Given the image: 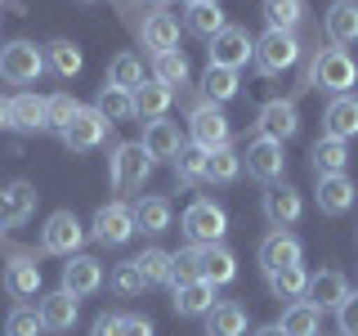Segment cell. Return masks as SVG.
Returning <instances> with one entry per match:
<instances>
[{"label":"cell","mask_w":358,"mask_h":336,"mask_svg":"<svg viewBox=\"0 0 358 336\" xmlns=\"http://www.w3.org/2000/svg\"><path fill=\"white\" fill-rule=\"evenodd\" d=\"M358 81V63L350 59V50L341 45H327V50H313L309 59V72H305V85L309 90H327V94H350V85Z\"/></svg>","instance_id":"cell-1"},{"label":"cell","mask_w":358,"mask_h":336,"mask_svg":"<svg viewBox=\"0 0 358 336\" xmlns=\"http://www.w3.org/2000/svg\"><path fill=\"white\" fill-rule=\"evenodd\" d=\"M45 72V50L36 41H9L0 45V76L9 85H31Z\"/></svg>","instance_id":"cell-2"},{"label":"cell","mask_w":358,"mask_h":336,"mask_svg":"<svg viewBox=\"0 0 358 336\" xmlns=\"http://www.w3.org/2000/svg\"><path fill=\"white\" fill-rule=\"evenodd\" d=\"M188 139H193V148H201V153H215V148H229L233 126H229V117L206 99V104H197L193 117H188Z\"/></svg>","instance_id":"cell-3"},{"label":"cell","mask_w":358,"mask_h":336,"mask_svg":"<svg viewBox=\"0 0 358 336\" xmlns=\"http://www.w3.org/2000/svg\"><path fill=\"white\" fill-rule=\"evenodd\" d=\"M134 233H139V224H134V206H126V202H108V206L94 211L90 238L99 246H126Z\"/></svg>","instance_id":"cell-4"},{"label":"cell","mask_w":358,"mask_h":336,"mask_svg":"<svg viewBox=\"0 0 358 336\" xmlns=\"http://www.w3.org/2000/svg\"><path fill=\"white\" fill-rule=\"evenodd\" d=\"M184 233H188V242H197V246L224 242V233H229V216H224L220 202L197 197V202H188V211H184Z\"/></svg>","instance_id":"cell-5"},{"label":"cell","mask_w":358,"mask_h":336,"mask_svg":"<svg viewBox=\"0 0 358 336\" xmlns=\"http://www.w3.org/2000/svg\"><path fill=\"white\" fill-rule=\"evenodd\" d=\"M148 175H152V157L143 153V144H117V148H112V188H117V193L143 188Z\"/></svg>","instance_id":"cell-6"},{"label":"cell","mask_w":358,"mask_h":336,"mask_svg":"<svg viewBox=\"0 0 358 336\" xmlns=\"http://www.w3.org/2000/svg\"><path fill=\"white\" fill-rule=\"evenodd\" d=\"M300 59V41H296V31H278V27H268L260 41H255V67H260L264 76H278V72H287L291 63Z\"/></svg>","instance_id":"cell-7"},{"label":"cell","mask_w":358,"mask_h":336,"mask_svg":"<svg viewBox=\"0 0 358 336\" xmlns=\"http://www.w3.org/2000/svg\"><path fill=\"white\" fill-rule=\"evenodd\" d=\"M242 166L251 171V179H260V184H278L282 171H287V153H282V144H278V139L255 134V139L246 144V153H242Z\"/></svg>","instance_id":"cell-8"},{"label":"cell","mask_w":358,"mask_h":336,"mask_svg":"<svg viewBox=\"0 0 358 336\" xmlns=\"http://www.w3.org/2000/svg\"><path fill=\"white\" fill-rule=\"evenodd\" d=\"M81 242H85V229H81V220H76L72 211H54V216L45 220L41 251H50V255H76V251H81Z\"/></svg>","instance_id":"cell-9"},{"label":"cell","mask_w":358,"mask_h":336,"mask_svg":"<svg viewBox=\"0 0 358 336\" xmlns=\"http://www.w3.org/2000/svg\"><path fill=\"white\" fill-rule=\"evenodd\" d=\"M108 130H112V121H108L99 108H81V112H76V117L59 130V139H63L72 153H90V148H99V144H103Z\"/></svg>","instance_id":"cell-10"},{"label":"cell","mask_w":358,"mask_h":336,"mask_svg":"<svg viewBox=\"0 0 358 336\" xmlns=\"http://www.w3.org/2000/svg\"><path fill=\"white\" fill-rule=\"evenodd\" d=\"M255 59V41H251V31H242V27H224L220 36H210V63L215 67H233L238 72L242 63H251Z\"/></svg>","instance_id":"cell-11"},{"label":"cell","mask_w":358,"mask_h":336,"mask_svg":"<svg viewBox=\"0 0 358 336\" xmlns=\"http://www.w3.org/2000/svg\"><path fill=\"white\" fill-rule=\"evenodd\" d=\"M255 126H260L264 139H278L287 144L291 134L300 130V108L291 104V99H268V104L260 108V117H255Z\"/></svg>","instance_id":"cell-12"},{"label":"cell","mask_w":358,"mask_h":336,"mask_svg":"<svg viewBox=\"0 0 358 336\" xmlns=\"http://www.w3.org/2000/svg\"><path fill=\"white\" fill-rule=\"evenodd\" d=\"M350 296V283H345V274L341 269H322V274H309V291H305V300L318 314H327V309H341V300Z\"/></svg>","instance_id":"cell-13"},{"label":"cell","mask_w":358,"mask_h":336,"mask_svg":"<svg viewBox=\"0 0 358 336\" xmlns=\"http://www.w3.org/2000/svg\"><path fill=\"white\" fill-rule=\"evenodd\" d=\"M99 287H103V265H99L94 255H67L63 291H72V296H94Z\"/></svg>","instance_id":"cell-14"},{"label":"cell","mask_w":358,"mask_h":336,"mask_svg":"<svg viewBox=\"0 0 358 336\" xmlns=\"http://www.w3.org/2000/svg\"><path fill=\"white\" fill-rule=\"evenodd\" d=\"M322 31L331 45H354L358 41V0H331L327 14H322Z\"/></svg>","instance_id":"cell-15"},{"label":"cell","mask_w":358,"mask_h":336,"mask_svg":"<svg viewBox=\"0 0 358 336\" xmlns=\"http://www.w3.org/2000/svg\"><path fill=\"white\" fill-rule=\"evenodd\" d=\"M322 134L327 139H345V144L358 134V99L354 94H336L327 104V112H322Z\"/></svg>","instance_id":"cell-16"},{"label":"cell","mask_w":358,"mask_h":336,"mask_svg":"<svg viewBox=\"0 0 358 336\" xmlns=\"http://www.w3.org/2000/svg\"><path fill=\"white\" fill-rule=\"evenodd\" d=\"M300 255H305V246H300V238H291L287 229H273L260 242V269H264V274L287 269V265H300Z\"/></svg>","instance_id":"cell-17"},{"label":"cell","mask_w":358,"mask_h":336,"mask_svg":"<svg viewBox=\"0 0 358 336\" xmlns=\"http://www.w3.org/2000/svg\"><path fill=\"white\" fill-rule=\"evenodd\" d=\"M300 211H305V202H300V193L291 184H268V193H264V220L273 224V229L296 224Z\"/></svg>","instance_id":"cell-18"},{"label":"cell","mask_w":358,"mask_h":336,"mask_svg":"<svg viewBox=\"0 0 358 336\" xmlns=\"http://www.w3.org/2000/svg\"><path fill=\"white\" fill-rule=\"evenodd\" d=\"M210 309H215V283L193 278V283L175 287V314H184V318H206Z\"/></svg>","instance_id":"cell-19"},{"label":"cell","mask_w":358,"mask_h":336,"mask_svg":"<svg viewBox=\"0 0 358 336\" xmlns=\"http://www.w3.org/2000/svg\"><path fill=\"white\" fill-rule=\"evenodd\" d=\"M197 260H201V278H206V283H215V287H224V283H233V278H238V255H233L224 242L197 246Z\"/></svg>","instance_id":"cell-20"},{"label":"cell","mask_w":358,"mask_h":336,"mask_svg":"<svg viewBox=\"0 0 358 336\" xmlns=\"http://www.w3.org/2000/svg\"><path fill=\"white\" fill-rule=\"evenodd\" d=\"M143 153L152 157V162H175L179 157V148H184V139H179V126L175 121H148V130H143Z\"/></svg>","instance_id":"cell-21"},{"label":"cell","mask_w":358,"mask_h":336,"mask_svg":"<svg viewBox=\"0 0 358 336\" xmlns=\"http://www.w3.org/2000/svg\"><path fill=\"white\" fill-rule=\"evenodd\" d=\"M354 179L350 175H318V211L322 216H345L354 206Z\"/></svg>","instance_id":"cell-22"},{"label":"cell","mask_w":358,"mask_h":336,"mask_svg":"<svg viewBox=\"0 0 358 336\" xmlns=\"http://www.w3.org/2000/svg\"><path fill=\"white\" fill-rule=\"evenodd\" d=\"M41 323H45V332H72V323H76V296L72 291H50V296H41Z\"/></svg>","instance_id":"cell-23"},{"label":"cell","mask_w":358,"mask_h":336,"mask_svg":"<svg viewBox=\"0 0 358 336\" xmlns=\"http://www.w3.org/2000/svg\"><path fill=\"white\" fill-rule=\"evenodd\" d=\"M143 50H152V59L179 50V22L166 14V9H157V14L143 18Z\"/></svg>","instance_id":"cell-24"},{"label":"cell","mask_w":358,"mask_h":336,"mask_svg":"<svg viewBox=\"0 0 358 336\" xmlns=\"http://www.w3.org/2000/svg\"><path fill=\"white\" fill-rule=\"evenodd\" d=\"M171 104H175V90H166L162 81H152V76L134 90V112H139L143 121H162L166 112H171Z\"/></svg>","instance_id":"cell-25"},{"label":"cell","mask_w":358,"mask_h":336,"mask_svg":"<svg viewBox=\"0 0 358 336\" xmlns=\"http://www.w3.org/2000/svg\"><path fill=\"white\" fill-rule=\"evenodd\" d=\"M5 287H9V296H18V300L36 296L41 291V265L31 260V255H14L9 269H5Z\"/></svg>","instance_id":"cell-26"},{"label":"cell","mask_w":358,"mask_h":336,"mask_svg":"<svg viewBox=\"0 0 358 336\" xmlns=\"http://www.w3.org/2000/svg\"><path fill=\"white\" fill-rule=\"evenodd\" d=\"M309 157H313V175H345L350 171V148H345V139H327V134H322Z\"/></svg>","instance_id":"cell-27"},{"label":"cell","mask_w":358,"mask_h":336,"mask_svg":"<svg viewBox=\"0 0 358 336\" xmlns=\"http://www.w3.org/2000/svg\"><path fill=\"white\" fill-rule=\"evenodd\" d=\"M206 336H246V309L238 300H220L206 314Z\"/></svg>","instance_id":"cell-28"},{"label":"cell","mask_w":358,"mask_h":336,"mask_svg":"<svg viewBox=\"0 0 358 336\" xmlns=\"http://www.w3.org/2000/svg\"><path fill=\"white\" fill-rule=\"evenodd\" d=\"M5 193V229H14V224H22L36 211V188L27 184V179H14L9 188H0Z\"/></svg>","instance_id":"cell-29"},{"label":"cell","mask_w":358,"mask_h":336,"mask_svg":"<svg viewBox=\"0 0 358 336\" xmlns=\"http://www.w3.org/2000/svg\"><path fill=\"white\" fill-rule=\"evenodd\" d=\"M268 291H273L278 300H305V291H309V269H305V265L273 269V274H268Z\"/></svg>","instance_id":"cell-30"},{"label":"cell","mask_w":358,"mask_h":336,"mask_svg":"<svg viewBox=\"0 0 358 336\" xmlns=\"http://www.w3.org/2000/svg\"><path fill=\"white\" fill-rule=\"evenodd\" d=\"M143 81H148V76H143V59L139 54H130V50H121L117 59L108 63V85H117V90H139Z\"/></svg>","instance_id":"cell-31"},{"label":"cell","mask_w":358,"mask_h":336,"mask_svg":"<svg viewBox=\"0 0 358 336\" xmlns=\"http://www.w3.org/2000/svg\"><path fill=\"white\" fill-rule=\"evenodd\" d=\"M9 126L14 130H45V99L41 94H14L9 99Z\"/></svg>","instance_id":"cell-32"},{"label":"cell","mask_w":358,"mask_h":336,"mask_svg":"<svg viewBox=\"0 0 358 336\" xmlns=\"http://www.w3.org/2000/svg\"><path fill=\"white\" fill-rule=\"evenodd\" d=\"M171 220H175V211H171L166 197H139L134 202V224H139L143 233H166Z\"/></svg>","instance_id":"cell-33"},{"label":"cell","mask_w":358,"mask_h":336,"mask_svg":"<svg viewBox=\"0 0 358 336\" xmlns=\"http://www.w3.org/2000/svg\"><path fill=\"white\" fill-rule=\"evenodd\" d=\"M238 72L233 67H215L210 63L206 72H201V94L210 99V104H229V99H238Z\"/></svg>","instance_id":"cell-34"},{"label":"cell","mask_w":358,"mask_h":336,"mask_svg":"<svg viewBox=\"0 0 358 336\" xmlns=\"http://www.w3.org/2000/svg\"><path fill=\"white\" fill-rule=\"evenodd\" d=\"M94 108L103 112L112 126H121V121H134V117H139V112H134V94H130V90H117V85H103V90H99Z\"/></svg>","instance_id":"cell-35"},{"label":"cell","mask_w":358,"mask_h":336,"mask_svg":"<svg viewBox=\"0 0 358 336\" xmlns=\"http://www.w3.org/2000/svg\"><path fill=\"white\" fill-rule=\"evenodd\" d=\"M134 265H139V274H143V283H148V287L171 283V274H175V251H166V246H148L143 255H134Z\"/></svg>","instance_id":"cell-36"},{"label":"cell","mask_w":358,"mask_h":336,"mask_svg":"<svg viewBox=\"0 0 358 336\" xmlns=\"http://www.w3.org/2000/svg\"><path fill=\"white\" fill-rule=\"evenodd\" d=\"M238 175H242V157L233 153V144L206 153V175H201V184H233Z\"/></svg>","instance_id":"cell-37"},{"label":"cell","mask_w":358,"mask_h":336,"mask_svg":"<svg viewBox=\"0 0 358 336\" xmlns=\"http://www.w3.org/2000/svg\"><path fill=\"white\" fill-rule=\"evenodd\" d=\"M264 18L278 31H300V22L309 18L305 0H264Z\"/></svg>","instance_id":"cell-38"},{"label":"cell","mask_w":358,"mask_h":336,"mask_svg":"<svg viewBox=\"0 0 358 336\" xmlns=\"http://www.w3.org/2000/svg\"><path fill=\"white\" fill-rule=\"evenodd\" d=\"M318 323H322V314L313 309L309 300H296V305H287V314L278 318V328L287 336H318Z\"/></svg>","instance_id":"cell-39"},{"label":"cell","mask_w":358,"mask_h":336,"mask_svg":"<svg viewBox=\"0 0 358 336\" xmlns=\"http://www.w3.org/2000/svg\"><path fill=\"white\" fill-rule=\"evenodd\" d=\"M152 81H162L166 90H184L188 85V59L179 50H171V54H157L152 59Z\"/></svg>","instance_id":"cell-40"},{"label":"cell","mask_w":358,"mask_h":336,"mask_svg":"<svg viewBox=\"0 0 358 336\" xmlns=\"http://www.w3.org/2000/svg\"><path fill=\"white\" fill-rule=\"evenodd\" d=\"M184 22H188V31H193V36H201V41L220 36V31L229 27V22H224V9H220V5H193Z\"/></svg>","instance_id":"cell-41"},{"label":"cell","mask_w":358,"mask_h":336,"mask_svg":"<svg viewBox=\"0 0 358 336\" xmlns=\"http://www.w3.org/2000/svg\"><path fill=\"white\" fill-rule=\"evenodd\" d=\"M45 59H50V67L59 76H76L85 67V59H81V50H76L72 41H54V45H45Z\"/></svg>","instance_id":"cell-42"},{"label":"cell","mask_w":358,"mask_h":336,"mask_svg":"<svg viewBox=\"0 0 358 336\" xmlns=\"http://www.w3.org/2000/svg\"><path fill=\"white\" fill-rule=\"evenodd\" d=\"M201 175H206V153L184 144L179 157H175V179H179V184H201Z\"/></svg>","instance_id":"cell-43"},{"label":"cell","mask_w":358,"mask_h":336,"mask_svg":"<svg viewBox=\"0 0 358 336\" xmlns=\"http://www.w3.org/2000/svg\"><path fill=\"white\" fill-rule=\"evenodd\" d=\"M41 332H45V323H41V314L31 305H14V309H9L5 336H41Z\"/></svg>","instance_id":"cell-44"},{"label":"cell","mask_w":358,"mask_h":336,"mask_svg":"<svg viewBox=\"0 0 358 336\" xmlns=\"http://www.w3.org/2000/svg\"><path fill=\"white\" fill-rule=\"evenodd\" d=\"M76 112H81V104H76L72 94H50V99H45V126H50V130H63Z\"/></svg>","instance_id":"cell-45"},{"label":"cell","mask_w":358,"mask_h":336,"mask_svg":"<svg viewBox=\"0 0 358 336\" xmlns=\"http://www.w3.org/2000/svg\"><path fill=\"white\" fill-rule=\"evenodd\" d=\"M193 278H201V260H197V242H188L184 251H175V274H171V287H179V283H193Z\"/></svg>","instance_id":"cell-46"},{"label":"cell","mask_w":358,"mask_h":336,"mask_svg":"<svg viewBox=\"0 0 358 336\" xmlns=\"http://www.w3.org/2000/svg\"><path fill=\"white\" fill-rule=\"evenodd\" d=\"M143 287H148V283H143V274H139V265H134V260L117 265V274H112V291H117V296H139Z\"/></svg>","instance_id":"cell-47"},{"label":"cell","mask_w":358,"mask_h":336,"mask_svg":"<svg viewBox=\"0 0 358 336\" xmlns=\"http://www.w3.org/2000/svg\"><path fill=\"white\" fill-rule=\"evenodd\" d=\"M336 328H341V336H358V291H350V296L341 300V309H336Z\"/></svg>","instance_id":"cell-48"},{"label":"cell","mask_w":358,"mask_h":336,"mask_svg":"<svg viewBox=\"0 0 358 336\" xmlns=\"http://www.w3.org/2000/svg\"><path fill=\"white\" fill-rule=\"evenodd\" d=\"M121 336H152V323L139 314H121Z\"/></svg>","instance_id":"cell-49"},{"label":"cell","mask_w":358,"mask_h":336,"mask_svg":"<svg viewBox=\"0 0 358 336\" xmlns=\"http://www.w3.org/2000/svg\"><path fill=\"white\" fill-rule=\"evenodd\" d=\"M90 336H121V314H99Z\"/></svg>","instance_id":"cell-50"},{"label":"cell","mask_w":358,"mask_h":336,"mask_svg":"<svg viewBox=\"0 0 358 336\" xmlns=\"http://www.w3.org/2000/svg\"><path fill=\"white\" fill-rule=\"evenodd\" d=\"M255 336H287V332L278 328V323H268V328H260V332H255Z\"/></svg>","instance_id":"cell-51"},{"label":"cell","mask_w":358,"mask_h":336,"mask_svg":"<svg viewBox=\"0 0 358 336\" xmlns=\"http://www.w3.org/2000/svg\"><path fill=\"white\" fill-rule=\"evenodd\" d=\"M0 126H9V99H0Z\"/></svg>","instance_id":"cell-52"},{"label":"cell","mask_w":358,"mask_h":336,"mask_svg":"<svg viewBox=\"0 0 358 336\" xmlns=\"http://www.w3.org/2000/svg\"><path fill=\"white\" fill-rule=\"evenodd\" d=\"M184 5H188V9H193V5H215V0H184Z\"/></svg>","instance_id":"cell-53"},{"label":"cell","mask_w":358,"mask_h":336,"mask_svg":"<svg viewBox=\"0 0 358 336\" xmlns=\"http://www.w3.org/2000/svg\"><path fill=\"white\" fill-rule=\"evenodd\" d=\"M148 5H166V0H148Z\"/></svg>","instance_id":"cell-54"},{"label":"cell","mask_w":358,"mask_h":336,"mask_svg":"<svg viewBox=\"0 0 358 336\" xmlns=\"http://www.w3.org/2000/svg\"><path fill=\"white\" fill-rule=\"evenodd\" d=\"M85 5H94V0H85Z\"/></svg>","instance_id":"cell-55"},{"label":"cell","mask_w":358,"mask_h":336,"mask_svg":"<svg viewBox=\"0 0 358 336\" xmlns=\"http://www.w3.org/2000/svg\"><path fill=\"white\" fill-rule=\"evenodd\" d=\"M0 229H5V224H0Z\"/></svg>","instance_id":"cell-56"}]
</instances>
